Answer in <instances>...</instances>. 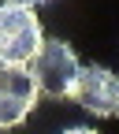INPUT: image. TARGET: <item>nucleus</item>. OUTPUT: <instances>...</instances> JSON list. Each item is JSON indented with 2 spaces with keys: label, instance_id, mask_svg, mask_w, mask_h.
I'll return each instance as SVG.
<instances>
[{
  "label": "nucleus",
  "instance_id": "nucleus-3",
  "mask_svg": "<svg viewBox=\"0 0 119 134\" xmlns=\"http://www.w3.org/2000/svg\"><path fill=\"white\" fill-rule=\"evenodd\" d=\"M71 97L78 100V108L100 115V119H112V115L119 112V78H115L112 67H100V63L78 67Z\"/></svg>",
  "mask_w": 119,
  "mask_h": 134
},
{
  "label": "nucleus",
  "instance_id": "nucleus-1",
  "mask_svg": "<svg viewBox=\"0 0 119 134\" xmlns=\"http://www.w3.org/2000/svg\"><path fill=\"white\" fill-rule=\"evenodd\" d=\"M78 56H75V48L67 45V41H60V37H45L41 45H37V52L30 56V78H33V86H37V93H45V97H56V100H63V97H71V90H75V78H78Z\"/></svg>",
  "mask_w": 119,
  "mask_h": 134
},
{
  "label": "nucleus",
  "instance_id": "nucleus-4",
  "mask_svg": "<svg viewBox=\"0 0 119 134\" xmlns=\"http://www.w3.org/2000/svg\"><path fill=\"white\" fill-rule=\"evenodd\" d=\"M37 104V86L26 67L0 63V130L19 127Z\"/></svg>",
  "mask_w": 119,
  "mask_h": 134
},
{
  "label": "nucleus",
  "instance_id": "nucleus-2",
  "mask_svg": "<svg viewBox=\"0 0 119 134\" xmlns=\"http://www.w3.org/2000/svg\"><path fill=\"white\" fill-rule=\"evenodd\" d=\"M41 41H45V34H41L37 15L30 8H15L0 0V63L26 67Z\"/></svg>",
  "mask_w": 119,
  "mask_h": 134
},
{
  "label": "nucleus",
  "instance_id": "nucleus-5",
  "mask_svg": "<svg viewBox=\"0 0 119 134\" xmlns=\"http://www.w3.org/2000/svg\"><path fill=\"white\" fill-rule=\"evenodd\" d=\"M4 4H15V8H41V4H48V0H4Z\"/></svg>",
  "mask_w": 119,
  "mask_h": 134
},
{
  "label": "nucleus",
  "instance_id": "nucleus-6",
  "mask_svg": "<svg viewBox=\"0 0 119 134\" xmlns=\"http://www.w3.org/2000/svg\"><path fill=\"white\" fill-rule=\"evenodd\" d=\"M63 134H97V130H93V127H67Z\"/></svg>",
  "mask_w": 119,
  "mask_h": 134
}]
</instances>
